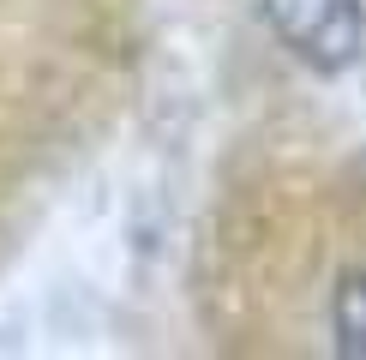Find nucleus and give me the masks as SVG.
<instances>
[{
  "label": "nucleus",
  "instance_id": "f257e3e1",
  "mask_svg": "<svg viewBox=\"0 0 366 360\" xmlns=\"http://www.w3.org/2000/svg\"><path fill=\"white\" fill-rule=\"evenodd\" d=\"M270 42L312 79H342L366 54V0H258Z\"/></svg>",
  "mask_w": 366,
  "mask_h": 360
},
{
  "label": "nucleus",
  "instance_id": "f03ea898",
  "mask_svg": "<svg viewBox=\"0 0 366 360\" xmlns=\"http://www.w3.org/2000/svg\"><path fill=\"white\" fill-rule=\"evenodd\" d=\"M325 336L337 360H366V259L330 276L325 294Z\"/></svg>",
  "mask_w": 366,
  "mask_h": 360
}]
</instances>
